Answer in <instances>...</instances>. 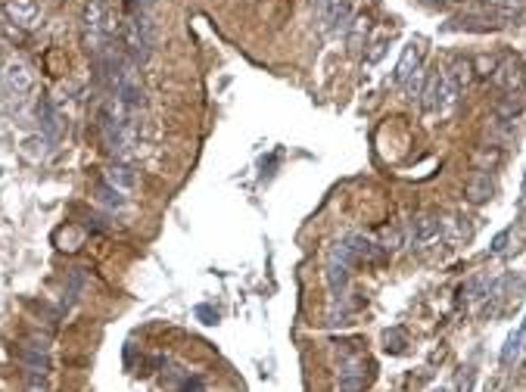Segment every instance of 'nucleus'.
<instances>
[{
    "mask_svg": "<svg viewBox=\"0 0 526 392\" xmlns=\"http://www.w3.org/2000/svg\"><path fill=\"white\" fill-rule=\"evenodd\" d=\"M113 84H115V93L119 100L128 109H137L140 100H144V91H140V78H137V66L135 62H122L113 75Z\"/></svg>",
    "mask_w": 526,
    "mask_h": 392,
    "instance_id": "obj_1",
    "label": "nucleus"
},
{
    "mask_svg": "<svg viewBox=\"0 0 526 392\" xmlns=\"http://www.w3.org/2000/svg\"><path fill=\"white\" fill-rule=\"evenodd\" d=\"M103 4L100 0H88L81 10V28H84V44H88V50H100V44H103Z\"/></svg>",
    "mask_w": 526,
    "mask_h": 392,
    "instance_id": "obj_2",
    "label": "nucleus"
},
{
    "mask_svg": "<svg viewBox=\"0 0 526 392\" xmlns=\"http://www.w3.org/2000/svg\"><path fill=\"white\" fill-rule=\"evenodd\" d=\"M4 84L13 97H25V93H31V88H35V72L28 69V62L10 59L4 66Z\"/></svg>",
    "mask_w": 526,
    "mask_h": 392,
    "instance_id": "obj_3",
    "label": "nucleus"
},
{
    "mask_svg": "<svg viewBox=\"0 0 526 392\" xmlns=\"http://www.w3.org/2000/svg\"><path fill=\"white\" fill-rule=\"evenodd\" d=\"M367 383V364L365 358H346L340 364V392H365Z\"/></svg>",
    "mask_w": 526,
    "mask_h": 392,
    "instance_id": "obj_4",
    "label": "nucleus"
},
{
    "mask_svg": "<svg viewBox=\"0 0 526 392\" xmlns=\"http://www.w3.org/2000/svg\"><path fill=\"white\" fill-rule=\"evenodd\" d=\"M439 234H442V221H439L436 215H418L408 227V240H411V246H423V243L436 240Z\"/></svg>",
    "mask_w": 526,
    "mask_h": 392,
    "instance_id": "obj_5",
    "label": "nucleus"
},
{
    "mask_svg": "<svg viewBox=\"0 0 526 392\" xmlns=\"http://www.w3.org/2000/svg\"><path fill=\"white\" fill-rule=\"evenodd\" d=\"M4 13H6V19H10V22L28 28V25H35V22H38L41 6H38V0H6Z\"/></svg>",
    "mask_w": 526,
    "mask_h": 392,
    "instance_id": "obj_6",
    "label": "nucleus"
},
{
    "mask_svg": "<svg viewBox=\"0 0 526 392\" xmlns=\"http://www.w3.org/2000/svg\"><path fill=\"white\" fill-rule=\"evenodd\" d=\"M421 57H423L421 44H408L405 50H402V59H399L396 72H392V81H396V84H405L408 78H411L414 72H418V66H421Z\"/></svg>",
    "mask_w": 526,
    "mask_h": 392,
    "instance_id": "obj_7",
    "label": "nucleus"
},
{
    "mask_svg": "<svg viewBox=\"0 0 526 392\" xmlns=\"http://www.w3.org/2000/svg\"><path fill=\"white\" fill-rule=\"evenodd\" d=\"M346 246L352 249L355 262H371V265H377V262H383V255H387V249L377 246V243H371L367 237H349Z\"/></svg>",
    "mask_w": 526,
    "mask_h": 392,
    "instance_id": "obj_8",
    "label": "nucleus"
},
{
    "mask_svg": "<svg viewBox=\"0 0 526 392\" xmlns=\"http://www.w3.org/2000/svg\"><path fill=\"white\" fill-rule=\"evenodd\" d=\"M492 81H496L498 88H505V91H514L517 84L523 81L520 62H517V59H505V62H498L496 72H492Z\"/></svg>",
    "mask_w": 526,
    "mask_h": 392,
    "instance_id": "obj_9",
    "label": "nucleus"
},
{
    "mask_svg": "<svg viewBox=\"0 0 526 392\" xmlns=\"http://www.w3.org/2000/svg\"><path fill=\"white\" fill-rule=\"evenodd\" d=\"M352 16V0H336L331 10L324 13V28L333 31V28H346V19Z\"/></svg>",
    "mask_w": 526,
    "mask_h": 392,
    "instance_id": "obj_10",
    "label": "nucleus"
},
{
    "mask_svg": "<svg viewBox=\"0 0 526 392\" xmlns=\"http://www.w3.org/2000/svg\"><path fill=\"white\" fill-rule=\"evenodd\" d=\"M106 181L115 187V190H135V184H137V178H135V171H131L128 166H113L106 171Z\"/></svg>",
    "mask_w": 526,
    "mask_h": 392,
    "instance_id": "obj_11",
    "label": "nucleus"
},
{
    "mask_svg": "<svg viewBox=\"0 0 526 392\" xmlns=\"http://www.w3.org/2000/svg\"><path fill=\"white\" fill-rule=\"evenodd\" d=\"M464 193H467L470 202H476V206H480V202H486L492 196V181L486 175H476V178H470V181H467Z\"/></svg>",
    "mask_w": 526,
    "mask_h": 392,
    "instance_id": "obj_12",
    "label": "nucleus"
},
{
    "mask_svg": "<svg viewBox=\"0 0 526 392\" xmlns=\"http://www.w3.org/2000/svg\"><path fill=\"white\" fill-rule=\"evenodd\" d=\"M523 342H526V336H523L520 327L508 333L505 346H501V364H511V362H517V358H520V352H523Z\"/></svg>",
    "mask_w": 526,
    "mask_h": 392,
    "instance_id": "obj_13",
    "label": "nucleus"
},
{
    "mask_svg": "<svg viewBox=\"0 0 526 392\" xmlns=\"http://www.w3.org/2000/svg\"><path fill=\"white\" fill-rule=\"evenodd\" d=\"M439 88H442V72L430 75L427 84H423V91L418 93L421 103H423V109H439Z\"/></svg>",
    "mask_w": 526,
    "mask_h": 392,
    "instance_id": "obj_14",
    "label": "nucleus"
},
{
    "mask_svg": "<svg viewBox=\"0 0 526 392\" xmlns=\"http://www.w3.org/2000/svg\"><path fill=\"white\" fill-rule=\"evenodd\" d=\"M445 75H449L452 81L458 84V88H464L470 78H474V62H470V59H454L452 66L445 69Z\"/></svg>",
    "mask_w": 526,
    "mask_h": 392,
    "instance_id": "obj_15",
    "label": "nucleus"
},
{
    "mask_svg": "<svg viewBox=\"0 0 526 392\" xmlns=\"http://www.w3.org/2000/svg\"><path fill=\"white\" fill-rule=\"evenodd\" d=\"M97 196H100V202H106V206H113V209H122V206H125L122 190H115V187L109 184V181L97 187Z\"/></svg>",
    "mask_w": 526,
    "mask_h": 392,
    "instance_id": "obj_16",
    "label": "nucleus"
},
{
    "mask_svg": "<svg viewBox=\"0 0 526 392\" xmlns=\"http://www.w3.org/2000/svg\"><path fill=\"white\" fill-rule=\"evenodd\" d=\"M38 119H41L44 122V128H47V134H57V128H59V119H57V113H53V106L50 103H47V100H44V103L41 106H38Z\"/></svg>",
    "mask_w": 526,
    "mask_h": 392,
    "instance_id": "obj_17",
    "label": "nucleus"
},
{
    "mask_svg": "<svg viewBox=\"0 0 526 392\" xmlns=\"http://www.w3.org/2000/svg\"><path fill=\"white\" fill-rule=\"evenodd\" d=\"M365 31H367V19H355V25L349 31V50L358 53L361 50V41H365Z\"/></svg>",
    "mask_w": 526,
    "mask_h": 392,
    "instance_id": "obj_18",
    "label": "nucleus"
},
{
    "mask_svg": "<svg viewBox=\"0 0 526 392\" xmlns=\"http://www.w3.org/2000/svg\"><path fill=\"white\" fill-rule=\"evenodd\" d=\"M402 231H399V227H387V231H383V249H399L402 246Z\"/></svg>",
    "mask_w": 526,
    "mask_h": 392,
    "instance_id": "obj_19",
    "label": "nucleus"
},
{
    "mask_svg": "<svg viewBox=\"0 0 526 392\" xmlns=\"http://www.w3.org/2000/svg\"><path fill=\"white\" fill-rule=\"evenodd\" d=\"M383 342H387V352H402L405 349V333L402 330H387V336H383Z\"/></svg>",
    "mask_w": 526,
    "mask_h": 392,
    "instance_id": "obj_20",
    "label": "nucleus"
},
{
    "mask_svg": "<svg viewBox=\"0 0 526 392\" xmlns=\"http://www.w3.org/2000/svg\"><path fill=\"white\" fill-rule=\"evenodd\" d=\"M496 66H498V62L492 59V57H480V59L474 62V69H480V75H489V72H496Z\"/></svg>",
    "mask_w": 526,
    "mask_h": 392,
    "instance_id": "obj_21",
    "label": "nucleus"
},
{
    "mask_svg": "<svg viewBox=\"0 0 526 392\" xmlns=\"http://www.w3.org/2000/svg\"><path fill=\"white\" fill-rule=\"evenodd\" d=\"M496 162H498V153H496V150H492V153H489V150L476 153V166H483V168H486V166H496Z\"/></svg>",
    "mask_w": 526,
    "mask_h": 392,
    "instance_id": "obj_22",
    "label": "nucleus"
},
{
    "mask_svg": "<svg viewBox=\"0 0 526 392\" xmlns=\"http://www.w3.org/2000/svg\"><path fill=\"white\" fill-rule=\"evenodd\" d=\"M196 315H200V318H206V321H202V324H215V321H218V315H212V311L206 309V305H200V309H196Z\"/></svg>",
    "mask_w": 526,
    "mask_h": 392,
    "instance_id": "obj_23",
    "label": "nucleus"
},
{
    "mask_svg": "<svg viewBox=\"0 0 526 392\" xmlns=\"http://www.w3.org/2000/svg\"><path fill=\"white\" fill-rule=\"evenodd\" d=\"M505 243H508V231L496 237V243H492V253H501V249H505Z\"/></svg>",
    "mask_w": 526,
    "mask_h": 392,
    "instance_id": "obj_24",
    "label": "nucleus"
},
{
    "mask_svg": "<svg viewBox=\"0 0 526 392\" xmlns=\"http://www.w3.org/2000/svg\"><path fill=\"white\" fill-rule=\"evenodd\" d=\"M181 392H202V380H190Z\"/></svg>",
    "mask_w": 526,
    "mask_h": 392,
    "instance_id": "obj_25",
    "label": "nucleus"
},
{
    "mask_svg": "<svg viewBox=\"0 0 526 392\" xmlns=\"http://www.w3.org/2000/svg\"><path fill=\"white\" fill-rule=\"evenodd\" d=\"M311 4H315V10H318L321 16H324L327 10H331V0H311Z\"/></svg>",
    "mask_w": 526,
    "mask_h": 392,
    "instance_id": "obj_26",
    "label": "nucleus"
},
{
    "mask_svg": "<svg viewBox=\"0 0 526 392\" xmlns=\"http://www.w3.org/2000/svg\"><path fill=\"white\" fill-rule=\"evenodd\" d=\"M383 47H387L383 41L377 44V47H374V53H371V57H367V62H377V59H380V57H383Z\"/></svg>",
    "mask_w": 526,
    "mask_h": 392,
    "instance_id": "obj_27",
    "label": "nucleus"
},
{
    "mask_svg": "<svg viewBox=\"0 0 526 392\" xmlns=\"http://www.w3.org/2000/svg\"><path fill=\"white\" fill-rule=\"evenodd\" d=\"M520 330H523V336H526V315H523V324H520Z\"/></svg>",
    "mask_w": 526,
    "mask_h": 392,
    "instance_id": "obj_28",
    "label": "nucleus"
},
{
    "mask_svg": "<svg viewBox=\"0 0 526 392\" xmlns=\"http://www.w3.org/2000/svg\"><path fill=\"white\" fill-rule=\"evenodd\" d=\"M523 202H526V178H523Z\"/></svg>",
    "mask_w": 526,
    "mask_h": 392,
    "instance_id": "obj_29",
    "label": "nucleus"
},
{
    "mask_svg": "<svg viewBox=\"0 0 526 392\" xmlns=\"http://www.w3.org/2000/svg\"><path fill=\"white\" fill-rule=\"evenodd\" d=\"M31 392H41V389H31Z\"/></svg>",
    "mask_w": 526,
    "mask_h": 392,
    "instance_id": "obj_30",
    "label": "nucleus"
}]
</instances>
